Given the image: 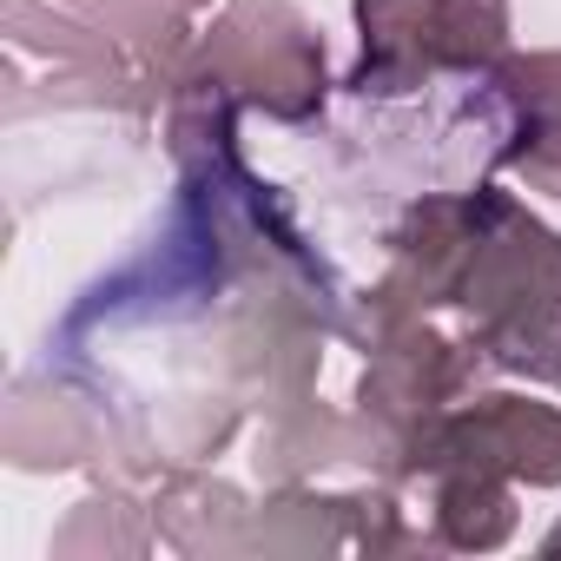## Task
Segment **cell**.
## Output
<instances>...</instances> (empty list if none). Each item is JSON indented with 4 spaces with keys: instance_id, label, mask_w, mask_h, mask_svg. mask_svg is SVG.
<instances>
[{
    "instance_id": "obj_1",
    "label": "cell",
    "mask_w": 561,
    "mask_h": 561,
    "mask_svg": "<svg viewBox=\"0 0 561 561\" xmlns=\"http://www.w3.org/2000/svg\"><path fill=\"white\" fill-rule=\"evenodd\" d=\"M456 305L476 318V344L495 364L548 370L561 318V238L528 211H515L502 192H482V238Z\"/></svg>"
},
{
    "instance_id": "obj_2",
    "label": "cell",
    "mask_w": 561,
    "mask_h": 561,
    "mask_svg": "<svg viewBox=\"0 0 561 561\" xmlns=\"http://www.w3.org/2000/svg\"><path fill=\"white\" fill-rule=\"evenodd\" d=\"M192 73H205L218 87H238L244 100H257L277 119H305L324 93V47L285 0H238L211 27Z\"/></svg>"
},
{
    "instance_id": "obj_3",
    "label": "cell",
    "mask_w": 561,
    "mask_h": 561,
    "mask_svg": "<svg viewBox=\"0 0 561 561\" xmlns=\"http://www.w3.org/2000/svg\"><path fill=\"white\" fill-rule=\"evenodd\" d=\"M443 469H495L528 489L561 482V410L528 397H482L469 410H443L423 430V476Z\"/></svg>"
},
{
    "instance_id": "obj_4",
    "label": "cell",
    "mask_w": 561,
    "mask_h": 561,
    "mask_svg": "<svg viewBox=\"0 0 561 561\" xmlns=\"http://www.w3.org/2000/svg\"><path fill=\"white\" fill-rule=\"evenodd\" d=\"M152 515L179 554H244V535H251L244 495L211 476H172Z\"/></svg>"
},
{
    "instance_id": "obj_5",
    "label": "cell",
    "mask_w": 561,
    "mask_h": 561,
    "mask_svg": "<svg viewBox=\"0 0 561 561\" xmlns=\"http://www.w3.org/2000/svg\"><path fill=\"white\" fill-rule=\"evenodd\" d=\"M357 27H364V67L351 87L403 93L416 73H430V0H357Z\"/></svg>"
},
{
    "instance_id": "obj_6",
    "label": "cell",
    "mask_w": 561,
    "mask_h": 561,
    "mask_svg": "<svg viewBox=\"0 0 561 561\" xmlns=\"http://www.w3.org/2000/svg\"><path fill=\"white\" fill-rule=\"evenodd\" d=\"M357 515H364V495H305V489H285L277 502L251 508L244 548H264V554H331V548L357 541Z\"/></svg>"
},
{
    "instance_id": "obj_7",
    "label": "cell",
    "mask_w": 561,
    "mask_h": 561,
    "mask_svg": "<svg viewBox=\"0 0 561 561\" xmlns=\"http://www.w3.org/2000/svg\"><path fill=\"white\" fill-rule=\"evenodd\" d=\"M436 535L462 554H489L515 535V495L495 469H443L436 489Z\"/></svg>"
},
{
    "instance_id": "obj_8",
    "label": "cell",
    "mask_w": 561,
    "mask_h": 561,
    "mask_svg": "<svg viewBox=\"0 0 561 561\" xmlns=\"http://www.w3.org/2000/svg\"><path fill=\"white\" fill-rule=\"evenodd\" d=\"M8 456L21 469H67L87 456V423L73 416L67 397H34L21 390L8 410Z\"/></svg>"
},
{
    "instance_id": "obj_9",
    "label": "cell",
    "mask_w": 561,
    "mask_h": 561,
    "mask_svg": "<svg viewBox=\"0 0 561 561\" xmlns=\"http://www.w3.org/2000/svg\"><path fill=\"white\" fill-rule=\"evenodd\" d=\"M508 41V0H430V60L489 67Z\"/></svg>"
},
{
    "instance_id": "obj_10",
    "label": "cell",
    "mask_w": 561,
    "mask_h": 561,
    "mask_svg": "<svg viewBox=\"0 0 561 561\" xmlns=\"http://www.w3.org/2000/svg\"><path fill=\"white\" fill-rule=\"evenodd\" d=\"M139 508L119 502V495H93L73 508V522L54 535V554H139L146 548V528L133 522Z\"/></svg>"
},
{
    "instance_id": "obj_11",
    "label": "cell",
    "mask_w": 561,
    "mask_h": 561,
    "mask_svg": "<svg viewBox=\"0 0 561 561\" xmlns=\"http://www.w3.org/2000/svg\"><path fill=\"white\" fill-rule=\"evenodd\" d=\"M495 87L528 113H561V54H528L495 73Z\"/></svg>"
},
{
    "instance_id": "obj_12",
    "label": "cell",
    "mask_w": 561,
    "mask_h": 561,
    "mask_svg": "<svg viewBox=\"0 0 561 561\" xmlns=\"http://www.w3.org/2000/svg\"><path fill=\"white\" fill-rule=\"evenodd\" d=\"M133 8H139V21L159 34V47H165V54H179V47H185L179 14H185V8H198V0H133Z\"/></svg>"
},
{
    "instance_id": "obj_13",
    "label": "cell",
    "mask_w": 561,
    "mask_h": 561,
    "mask_svg": "<svg viewBox=\"0 0 561 561\" xmlns=\"http://www.w3.org/2000/svg\"><path fill=\"white\" fill-rule=\"evenodd\" d=\"M548 377L561 383V331H554V357H548Z\"/></svg>"
},
{
    "instance_id": "obj_14",
    "label": "cell",
    "mask_w": 561,
    "mask_h": 561,
    "mask_svg": "<svg viewBox=\"0 0 561 561\" xmlns=\"http://www.w3.org/2000/svg\"><path fill=\"white\" fill-rule=\"evenodd\" d=\"M541 548H548V554H561V528H554V535H548V541H541Z\"/></svg>"
}]
</instances>
